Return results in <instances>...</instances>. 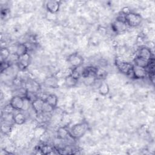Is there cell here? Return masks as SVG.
<instances>
[{
  "label": "cell",
  "mask_w": 155,
  "mask_h": 155,
  "mask_svg": "<svg viewBox=\"0 0 155 155\" xmlns=\"http://www.w3.org/2000/svg\"><path fill=\"white\" fill-rule=\"evenodd\" d=\"M10 50L7 47H2L1 49V62L7 61L10 56Z\"/></svg>",
  "instance_id": "cell-21"
},
{
  "label": "cell",
  "mask_w": 155,
  "mask_h": 155,
  "mask_svg": "<svg viewBox=\"0 0 155 155\" xmlns=\"http://www.w3.org/2000/svg\"><path fill=\"white\" fill-rule=\"evenodd\" d=\"M124 16V19L127 25L131 27H136L139 26L142 21V18L139 13L130 12Z\"/></svg>",
  "instance_id": "cell-2"
},
{
  "label": "cell",
  "mask_w": 155,
  "mask_h": 155,
  "mask_svg": "<svg viewBox=\"0 0 155 155\" xmlns=\"http://www.w3.org/2000/svg\"><path fill=\"white\" fill-rule=\"evenodd\" d=\"M70 137L69 134V129L65 126L60 127L57 130V137L61 140H65Z\"/></svg>",
  "instance_id": "cell-18"
},
{
  "label": "cell",
  "mask_w": 155,
  "mask_h": 155,
  "mask_svg": "<svg viewBox=\"0 0 155 155\" xmlns=\"http://www.w3.org/2000/svg\"><path fill=\"white\" fill-rule=\"evenodd\" d=\"M78 79L74 77L70 73L66 76L64 79V84L65 86L68 88H73L76 86L78 82Z\"/></svg>",
  "instance_id": "cell-15"
},
{
  "label": "cell",
  "mask_w": 155,
  "mask_h": 155,
  "mask_svg": "<svg viewBox=\"0 0 155 155\" xmlns=\"http://www.w3.org/2000/svg\"><path fill=\"white\" fill-rule=\"evenodd\" d=\"M44 100L42 98L38 97L33 100L31 103V107L37 116H39L42 114V110L44 104Z\"/></svg>",
  "instance_id": "cell-8"
},
{
  "label": "cell",
  "mask_w": 155,
  "mask_h": 155,
  "mask_svg": "<svg viewBox=\"0 0 155 155\" xmlns=\"http://www.w3.org/2000/svg\"><path fill=\"white\" fill-rule=\"evenodd\" d=\"M31 102L30 100H28L27 97H24V105L22 111H28L31 105Z\"/></svg>",
  "instance_id": "cell-24"
},
{
  "label": "cell",
  "mask_w": 155,
  "mask_h": 155,
  "mask_svg": "<svg viewBox=\"0 0 155 155\" xmlns=\"http://www.w3.org/2000/svg\"><path fill=\"white\" fill-rule=\"evenodd\" d=\"M24 88L28 91L38 93L40 90V85L38 82L33 79H28L25 83Z\"/></svg>",
  "instance_id": "cell-12"
},
{
  "label": "cell",
  "mask_w": 155,
  "mask_h": 155,
  "mask_svg": "<svg viewBox=\"0 0 155 155\" xmlns=\"http://www.w3.org/2000/svg\"><path fill=\"white\" fill-rule=\"evenodd\" d=\"M98 92L101 96H107L110 93L109 85L105 82H101L98 87Z\"/></svg>",
  "instance_id": "cell-20"
},
{
  "label": "cell",
  "mask_w": 155,
  "mask_h": 155,
  "mask_svg": "<svg viewBox=\"0 0 155 155\" xmlns=\"http://www.w3.org/2000/svg\"><path fill=\"white\" fill-rule=\"evenodd\" d=\"M44 84H45V86L49 88H58L59 80L57 77L54 76H50L45 79L44 81Z\"/></svg>",
  "instance_id": "cell-14"
},
{
  "label": "cell",
  "mask_w": 155,
  "mask_h": 155,
  "mask_svg": "<svg viewBox=\"0 0 155 155\" xmlns=\"http://www.w3.org/2000/svg\"><path fill=\"white\" fill-rule=\"evenodd\" d=\"M67 62L73 68H77L84 64V58L79 53L74 52L68 56Z\"/></svg>",
  "instance_id": "cell-5"
},
{
  "label": "cell",
  "mask_w": 155,
  "mask_h": 155,
  "mask_svg": "<svg viewBox=\"0 0 155 155\" xmlns=\"http://www.w3.org/2000/svg\"><path fill=\"white\" fill-rule=\"evenodd\" d=\"M14 124L21 125L24 124L26 121V116L22 112H18L13 116Z\"/></svg>",
  "instance_id": "cell-19"
},
{
  "label": "cell",
  "mask_w": 155,
  "mask_h": 155,
  "mask_svg": "<svg viewBox=\"0 0 155 155\" xmlns=\"http://www.w3.org/2000/svg\"><path fill=\"white\" fill-rule=\"evenodd\" d=\"M31 62V57L28 53L19 56L17 58L16 66L19 70H24L30 65Z\"/></svg>",
  "instance_id": "cell-6"
},
{
  "label": "cell",
  "mask_w": 155,
  "mask_h": 155,
  "mask_svg": "<svg viewBox=\"0 0 155 155\" xmlns=\"http://www.w3.org/2000/svg\"><path fill=\"white\" fill-rule=\"evenodd\" d=\"M153 60H154V59H153ZM153 60L148 61V60H147L145 59H143V58L136 55L133 59V62H134L133 65H136L137 67H139L147 69Z\"/></svg>",
  "instance_id": "cell-13"
},
{
  "label": "cell",
  "mask_w": 155,
  "mask_h": 155,
  "mask_svg": "<svg viewBox=\"0 0 155 155\" xmlns=\"http://www.w3.org/2000/svg\"><path fill=\"white\" fill-rule=\"evenodd\" d=\"M54 109L52 108L50 105H49L48 104H47L45 102H44L43 110H42V113H49L51 111H53Z\"/></svg>",
  "instance_id": "cell-25"
},
{
  "label": "cell",
  "mask_w": 155,
  "mask_h": 155,
  "mask_svg": "<svg viewBox=\"0 0 155 155\" xmlns=\"http://www.w3.org/2000/svg\"><path fill=\"white\" fill-rule=\"evenodd\" d=\"M147 76V71L146 68H141L134 65L131 77L136 79H142Z\"/></svg>",
  "instance_id": "cell-11"
},
{
  "label": "cell",
  "mask_w": 155,
  "mask_h": 155,
  "mask_svg": "<svg viewBox=\"0 0 155 155\" xmlns=\"http://www.w3.org/2000/svg\"><path fill=\"white\" fill-rule=\"evenodd\" d=\"M44 101L50 105L52 108L55 109L58 105V96L54 94H50L46 96V97L44 99Z\"/></svg>",
  "instance_id": "cell-16"
},
{
  "label": "cell",
  "mask_w": 155,
  "mask_h": 155,
  "mask_svg": "<svg viewBox=\"0 0 155 155\" xmlns=\"http://www.w3.org/2000/svg\"><path fill=\"white\" fill-rule=\"evenodd\" d=\"M115 64L117 69L121 73L127 76H131L134 67V65L133 64L128 62L116 60L115 62Z\"/></svg>",
  "instance_id": "cell-4"
},
{
  "label": "cell",
  "mask_w": 155,
  "mask_h": 155,
  "mask_svg": "<svg viewBox=\"0 0 155 155\" xmlns=\"http://www.w3.org/2000/svg\"><path fill=\"white\" fill-rule=\"evenodd\" d=\"M53 150H54L53 148L51 147L48 146V145H44L40 149L41 153L45 154L51 153V152L53 151Z\"/></svg>",
  "instance_id": "cell-23"
},
{
  "label": "cell",
  "mask_w": 155,
  "mask_h": 155,
  "mask_svg": "<svg viewBox=\"0 0 155 155\" xmlns=\"http://www.w3.org/2000/svg\"><path fill=\"white\" fill-rule=\"evenodd\" d=\"M127 28L128 25L125 21L124 15L122 16V17L120 16L117 18L111 24V29L114 33L117 34H120L125 32L127 30Z\"/></svg>",
  "instance_id": "cell-3"
},
{
  "label": "cell",
  "mask_w": 155,
  "mask_h": 155,
  "mask_svg": "<svg viewBox=\"0 0 155 155\" xmlns=\"http://www.w3.org/2000/svg\"><path fill=\"white\" fill-rule=\"evenodd\" d=\"M9 105L14 110L22 111L24 105V97L15 95L10 100Z\"/></svg>",
  "instance_id": "cell-7"
},
{
  "label": "cell",
  "mask_w": 155,
  "mask_h": 155,
  "mask_svg": "<svg viewBox=\"0 0 155 155\" xmlns=\"http://www.w3.org/2000/svg\"><path fill=\"white\" fill-rule=\"evenodd\" d=\"M88 129V124L86 121L74 124L69 129V134L71 139L78 140L83 137Z\"/></svg>",
  "instance_id": "cell-1"
},
{
  "label": "cell",
  "mask_w": 155,
  "mask_h": 155,
  "mask_svg": "<svg viewBox=\"0 0 155 155\" xmlns=\"http://www.w3.org/2000/svg\"><path fill=\"white\" fill-rule=\"evenodd\" d=\"M137 56L148 61H151L154 59L153 54L151 51V50L149 47H147L146 46H142L140 47L138 50Z\"/></svg>",
  "instance_id": "cell-10"
},
{
  "label": "cell",
  "mask_w": 155,
  "mask_h": 155,
  "mask_svg": "<svg viewBox=\"0 0 155 155\" xmlns=\"http://www.w3.org/2000/svg\"><path fill=\"white\" fill-rule=\"evenodd\" d=\"M61 1H48L45 4V8L49 13L55 15L60 8Z\"/></svg>",
  "instance_id": "cell-9"
},
{
  "label": "cell",
  "mask_w": 155,
  "mask_h": 155,
  "mask_svg": "<svg viewBox=\"0 0 155 155\" xmlns=\"http://www.w3.org/2000/svg\"><path fill=\"white\" fill-rule=\"evenodd\" d=\"M28 53V47L25 44L19 43L16 47V49L15 51V55L16 57L21 56Z\"/></svg>",
  "instance_id": "cell-17"
},
{
  "label": "cell",
  "mask_w": 155,
  "mask_h": 155,
  "mask_svg": "<svg viewBox=\"0 0 155 155\" xmlns=\"http://www.w3.org/2000/svg\"><path fill=\"white\" fill-rule=\"evenodd\" d=\"M106 76H107V72L104 70L102 68H97L96 71L95 73V76H94L96 79H102L103 78H105Z\"/></svg>",
  "instance_id": "cell-22"
}]
</instances>
